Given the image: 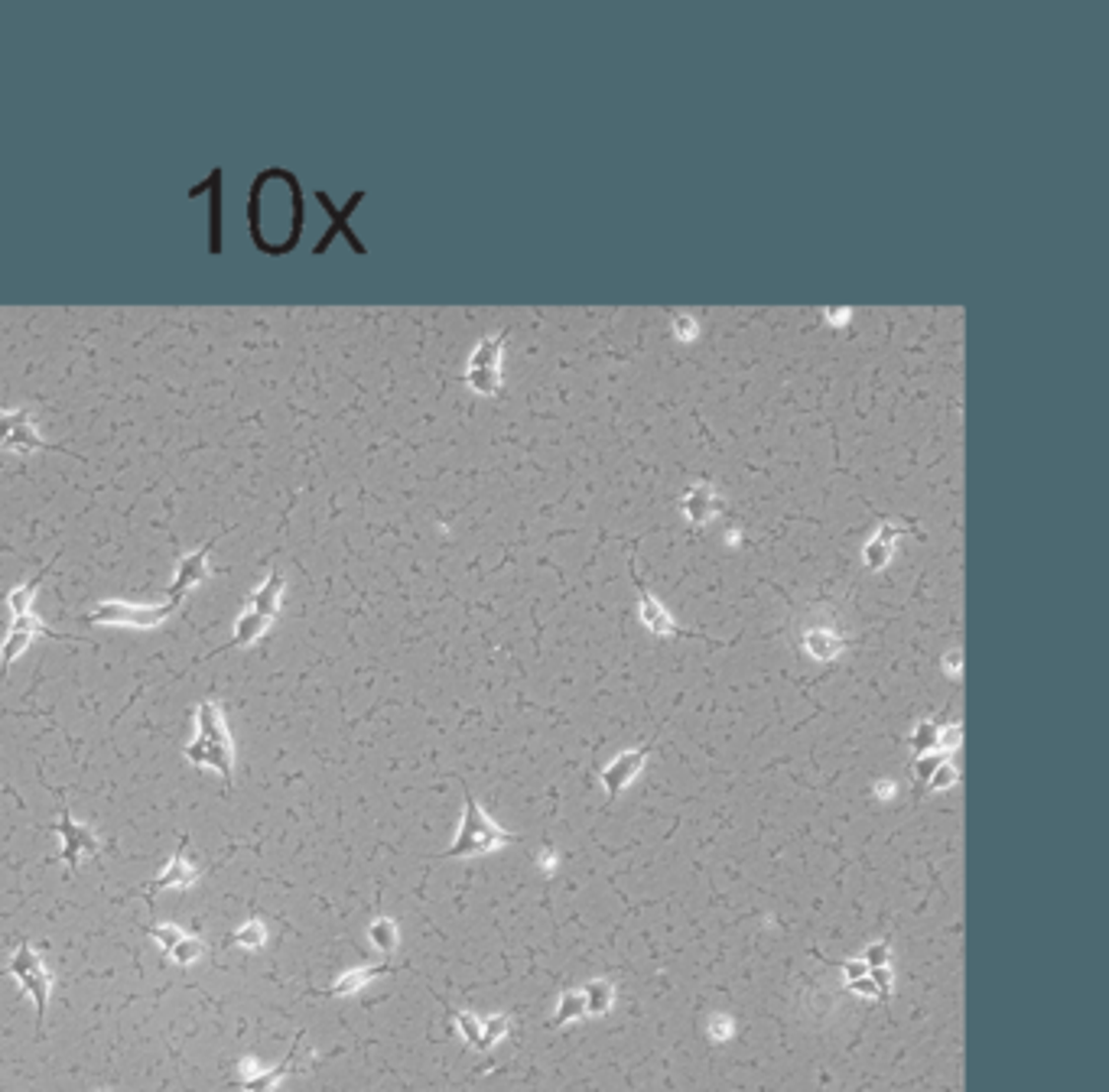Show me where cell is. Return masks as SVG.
Masks as SVG:
<instances>
[{
	"label": "cell",
	"mask_w": 1109,
	"mask_h": 1092,
	"mask_svg": "<svg viewBox=\"0 0 1109 1092\" xmlns=\"http://www.w3.org/2000/svg\"><path fill=\"white\" fill-rule=\"evenodd\" d=\"M195 881V868L186 861V843L176 849V855L167 861V868L160 871V875L147 884V894H157V891H167V888H189Z\"/></svg>",
	"instance_id": "cell-13"
},
{
	"label": "cell",
	"mask_w": 1109,
	"mask_h": 1092,
	"mask_svg": "<svg viewBox=\"0 0 1109 1092\" xmlns=\"http://www.w3.org/2000/svg\"><path fill=\"white\" fill-rule=\"evenodd\" d=\"M843 969H846V976H850V982H856V979H866V976H868V966L863 963V959H853V963H850V959H846V963H843Z\"/></svg>",
	"instance_id": "cell-36"
},
{
	"label": "cell",
	"mask_w": 1109,
	"mask_h": 1092,
	"mask_svg": "<svg viewBox=\"0 0 1109 1092\" xmlns=\"http://www.w3.org/2000/svg\"><path fill=\"white\" fill-rule=\"evenodd\" d=\"M232 943H238L242 949H260V946L267 943V930H264V923L247 921L244 926H238V930L232 933Z\"/></svg>",
	"instance_id": "cell-24"
},
{
	"label": "cell",
	"mask_w": 1109,
	"mask_h": 1092,
	"mask_svg": "<svg viewBox=\"0 0 1109 1092\" xmlns=\"http://www.w3.org/2000/svg\"><path fill=\"white\" fill-rule=\"evenodd\" d=\"M36 638H65V635H56V631H49L42 621L36 618V611H27V615H17L10 618V628H7V638L0 644V667L4 673L14 667V663L24 657L30 650V644Z\"/></svg>",
	"instance_id": "cell-8"
},
{
	"label": "cell",
	"mask_w": 1109,
	"mask_h": 1092,
	"mask_svg": "<svg viewBox=\"0 0 1109 1092\" xmlns=\"http://www.w3.org/2000/svg\"><path fill=\"white\" fill-rule=\"evenodd\" d=\"M52 570V563H46L42 566V570L36 573L30 579V582H20V585H14L7 592V608H10V618H17V615H27V611H33V598H36V588L42 585V576H46Z\"/></svg>",
	"instance_id": "cell-16"
},
{
	"label": "cell",
	"mask_w": 1109,
	"mask_h": 1092,
	"mask_svg": "<svg viewBox=\"0 0 1109 1092\" xmlns=\"http://www.w3.org/2000/svg\"><path fill=\"white\" fill-rule=\"evenodd\" d=\"M508 329L488 338H478L475 352L469 355V368H465V384L482 397L502 394V352H505Z\"/></svg>",
	"instance_id": "cell-5"
},
{
	"label": "cell",
	"mask_w": 1109,
	"mask_h": 1092,
	"mask_svg": "<svg viewBox=\"0 0 1109 1092\" xmlns=\"http://www.w3.org/2000/svg\"><path fill=\"white\" fill-rule=\"evenodd\" d=\"M284 592H287V582L280 573H270L264 582H260L251 595H247V605L244 611L238 615L235 621V638L232 644H225L215 653H225L228 648H251L254 641H260L270 631V625L277 621L280 615V605H284Z\"/></svg>",
	"instance_id": "cell-2"
},
{
	"label": "cell",
	"mask_w": 1109,
	"mask_h": 1092,
	"mask_svg": "<svg viewBox=\"0 0 1109 1092\" xmlns=\"http://www.w3.org/2000/svg\"><path fill=\"white\" fill-rule=\"evenodd\" d=\"M868 979H872L875 989L882 991V1001H888L891 991H895V972H891V966H885V969H868Z\"/></svg>",
	"instance_id": "cell-32"
},
{
	"label": "cell",
	"mask_w": 1109,
	"mask_h": 1092,
	"mask_svg": "<svg viewBox=\"0 0 1109 1092\" xmlns=\"http://www.w3.org/2000/svg\"><path fill=\"white\" fill-rule=\"evenodd\" d=\"M911 748H915V755H931L934 748L940 745V725L937 722H918V728L911 731Z\"/></svg>",
	"instance_id": "cell-22"
},
{
	"label": "cell",
	"mask_w": 1109,
	"mask_h": 1092,
	"mask_svg": "<svg viewBox=\"0 0 1109 1092\" xmlns=\"http://www.w3.org/2000/svg\"><path fill=\"white\" fill-rule=\"evenodd\" d=\"M508 1028H511L508 1014H492L488 1021H482V1051H492V1047L508 1034Z\"/></svg>",
	"instance_id": "cell-27"
},
{
	"label": "cell",
	"mask_w": 1109,
	"mask_h": 1092,
	"mask_svg": "<svg viewBox=\"0 0 1109 1092\" xmlns=\"http://www.w3.org/2000/svg\"><path fill=\"white\" fill-rule=\"evenodd\" d=\"M583 998H586V1014H605L615 1004V982L592 979L589 986L583 989Z\"/></svg>",
	"instance_id": "cell-20"
},
{
	"label": "cell",
	"mask_w": 1109,
	"mask_h": 1092,
	"mask_svg": "<svg viewBox=\"0 0 1109 1092\" xmlns=\"http://www.w3.org/2000/svg\"><path fill=\"white\" fill-rule=\"evenodd\" d=\"M956 781H960V778H956V768H953L950 758H947L937 771H934V778L924 784V787H928V793H937V790H950Z\"/></svg>",
	"instance_id": "cell-28"
},
{
	"label": "cell",
	"mask_w": 1109,
	"mask_h": 1092,
	"mask_svg": "<svg viewBox=\"0 0 1109 1092\" xmlns=\"http://www.w3.org/2000/svg\"><path fill=\"white\" fill-rule=\"evenodd\" d=\"M186 761L195 768H212L219 771L225 784L232 781L235 771V741L232 731L225 725V713L219 703L202 699L195 706V738L186 745Z\"/></svg>",
	"instance_id": "cell-1"
},
{
	"label": "cell",
	"mask_w": 1109,
	"mask_h": 1092,
	"mask_svg": "<svg viewBox=\"0 0 1109 1092\" xmlns=\"http://www.w3.org/2000/svg\"><path fill=\"white\" fill-rule=\"evenodd\" d=\"M7 976L17 979L20 989L33 998V1004H36V1024H42V1018H46V1004H49L52 976H49V969L42 966L36 949H33L30 943H20L14 959H10V966H7Z\"/></svg>",
	"instance_id": "cell-6"
},
{
	"label": "cell",
	"mask_w": 1109,
	"mask_h": 1092,
	"mask_svg": "<svg viewBox=\"0 0 1109 1092\" xmlns=\"http://www.w3.org/2000/svg\"><path fill=\"white\" fill-rule=\"evenodd\" d=\"M803 648H807L813 660H833L843 653L846 641L840 635H833V631H807V635H803Z\"/></svg>",
	"instance_id": "cell-18"
},
{
	"label": "cell",
	"mask_w": 1109,
	"mask_h": 1092,
	"mask_svg": "<svg viewBox=\"0 0 1109 1092\" xmlns=\"http://www.w3.org/2000/svg\"><path fill=\"white\" fill-rule=\"evenodd\" d=\"M710 1037H713V1041H729V1037H732V1018H729V1014H716V1018L710 1021Z\"/></svg>",
	"instance_id": "cell-33"
},
{
	"label": "cell",
	"mask_w": 1109,
	"mask_h": 1092,
	"mask_svg": "<svg viewBox=\"0 0 1109 1092\" xmlns=\"http://www.w3.org/2000/svg\"><path fill=\"white\" fill-rule=\"evenodd\" d=\"M875 793L882 796V800H888V796L895 793V784H891V781H878V784H875Z\"/></svg>",
	"instance_id": "cell-37"
},
{
	"label": "cell",
	"mask_w": 1109,
	"mask_h": 1092,
	"mask_svg": "<svg viewBox=\"0 0 1109 1092\" xmlns=\"http://www.w3.org/2000/svg\"><path fill=\"white\" fill-rule=\"evenodd\" d=\"M683 505H687V517H690L693 523H700V527H703V523H710V520L723 511V501L713 495L710 485L693 488L690 495H687V501H683Z\"/></svg>",
	"instance_id": "cell-15"
},
{
	"label": "cell",
	"mask_w": 1109,
	"mask_h": 1092,
	"mask_svg": "<svg viewBox=\"0 0 1109 1092\" xmlns=\"http://www.w3.org/2000/svg\"><path fill=\"white\" fill-rule=\"evenodd\" d=\"M0 449L4 452H42V449H59V452H69L62 449V445H49L42 436L36 433V420H33V413L17 407V410H0ZM72 455V452H69Z\"/></svg>",
	"instance_id": "cell-7"
},
{
	"label": "cell",
	"mask_w": 1109,
	"mask_h": 1092,
	"mask_svg": "<svg viewBox=\"0 0 1109 1092\" xmlns=\"http://www.w3.org/2000/svg\"><path fill=\"white\" fill-rule=\"evenodd\" d=\"M368 940L378 949V953L390 956L397 949V923L387 921V917H378V921L368 926Z\"/></svg>",
	"instance_id": "cell-21"
},
{
	"label": "cell",
	"mask_w": 1109,
	"mask_h": 1092,
	"mask_svg": "<svg viewBox=\"0 0 1109 1092\" xmlns=\"http://www.w3.org/2000/svg\"><path fill=\"white\" fill-rule=\"evenodd\" d=\"M209 553H212V543H205V546H199V550H195V553L182 556L179 566H176V573H173L170 592H167L170 602H176V605H179L182 598H186L195 585H202L205 579H209Z\"/></svg>",
	"instance_id": "cell-11"
},
{
	"label": "cell",
	"mask_w": 1109,
	"mask_h": 1092,
	"mask_svg": "<svg viewBox=\"0 0 1109 1092\" xmlns=\"http://www.w3.org/2000/svg\"><path fill=\"white\" fill-rule=\"evenodd\" d=\"M56 833L62 836V861L69 865V871H75L82 865V858H95L102 846H98V839L89 826L75 823L69 816V810H62L59 823H56Z\"/></svg>",
	"instance_id": "cell-10"
},
{
	"label": "cell",
	"mask_w": 1109,
	"mask_h": 1092,
	"mask_svg": "<svg viewBox=\"0 0 1109 1092\" xmlns=\"http://www.w3.org/2000/svg\"><path fill=\"white\" fill-rule=\"evenodd\" d=\"M635 585H638V618H641V625H645L648 631H655V635H660V638H677V635H687V631H680L677 625H673V618L667 615V608L658 602L655 595L648 592V585L641 582V576H635Z\"/></svg>",
	"instance_id": "cell-12"
},
{
	"label": "cell",
	"mask_w": 1109,
	"mask_h": 1092,
	"mask_svg": "<svg viewBox=\"0 0 1109 1092\" xmlns=\"http://www.w3.org/2000/svg\"><path fill=\"white\" fill-rule=\"evenodd\" d=\"M150 936H154V940L160 943L163 953H170V949L176 946L186 933H182L176 923H157V926H150Z\"/></svg>",
	"instance_id": "cell-29"
},
{
	"label": "cell",
	"mask_w": 1109,
	"mask_h": 1092,
	"mask_svg": "<svg viewBox=\"0 0 1109 1092\" xmlns=\"http://www.w3.org/2000/svg\"><path fill=\"white\" fill-rule=\"evenodd\" d=\"M452 1018H455L459 1034L465 1037V1044L475 1047V1051H482V1021H478L472 1011H455Z\"/></svg>",
	"instance_id": "cell-26"
},
{
	"label": "cell",
	"mask_w": 1109,
	"mask_h": 1092,
	"mask_svg": "<svg viewBox=\"0 0 1109 1092\" xmlns=\"http://www.w3.org/2000/svg\"><path fill=\"white\" fill-rule=\"evenodd\" d=\"M863 963H866L868 969H885V966H891V946H888L885 940H882V943L866 946Z\"/></svg>",
	"instance_id": "cell-31"
},
{
	"label": "cell",
	"mask_w": 1109,
	"mask_h": 1092,
	"mask_svg": "<svg viewBox=\"0 0 1109 1092\" xmlns=\"http://www.w3.org/2000/svg\"><path fill=\"white\" fill-rule=\"evenodd\" d=\"M537 865L543 868V875H553V871H557V852H553L550 846L540 852V858H537Z\"/></svg>",
	"instance_id": "cell-35"
},
{
	"label": "cell",
	"mask_w": 1109,
	"mask_h": 1092,
	"mask_svg": "<svg viewBox=\"0 0 1109 1092\" xmlns=\"http://www.w3.org/2000/svg\"><path fill=\"white\" fill-rule=\"evenodd\" d=\"M511 843H520V836L498 826L495 819L478 806L475 796L465 790V813H462L459 833H455L452 846L443 852V858H475V855H485V852L505 849Z\"/></svg>",
	"instance_id": "cell-3"
},
{
	"label": "cell",
	"mask_w": 1109,
	"mask_h": 1092,
	"mask_svg": "<svg viewBox=\"0 0 1109 1092\" xmlns=\"http://www.w3.org/2000/svg\"><path fill=\"white\" fill-rule=\"evenodd\" d=\"M850 991H856V995H863V998H872V1001H878L882 998V991L875 989V982L872 979H856V982H850Z\"/></svg>",
	"instance_id": "cell-34"
},
{
	"label": "cell",
	"mask_w": 1109,
	"mask_h": 1092,
	"mask_svg": "<svg viewBox=\"0 0 1109 1092\" xmlns=\"http://www.w3.org/2000/svg\"><path fill=\"white\" fill-rule=\"evenodd\" d=\"M583 1018H586L583 989H570L560 995L557 1011H553V1018H550V1028H563V1024H573V1021H583Z\"/></svg>",
	"instance_id": "cell-19"
},
{
	"label": "cell",
	"mask_w": 1109,
	"mask_h": 1092,
	"mask_svg": "<svg viewBox=\"0 0 1109 1092\" xmlns=\"http://www.w3.org/2000/svg\"><path fill=\"white\" fill-rule=\"evenodd\" d=\"M387 972H390L387 963H381V966H362V969H349V972H345V976H339V982H335V986H332L329 991H325V995H329V998L355 995L358 989H365L368 982L378 979V976H387Z\"/></svg>",
	"instance_id": "cell-14"
},
{
	"label": "cell",
	"mask_w": 1109,
	"mask_h": 1092,
	"mask_svg": "<svg viewBox=\"0 0 1109 1092\" xmlns=\"http://www.w3.org/2000/svg\"><path fill=\"white\" fill-rule=\"evenodd\" d=\"M179 605L176 602H163V605H134L124 602V598H107V602H98L95 611L85 615V625H107V628H134V631H154L167 621Z\"/></svg>",
	"instance_id": "cell-4"
},
{
	"label": "cell",
	"mask_w": 1109,
	"mask_h": 1092,
	"mask_svg": "<svg viewBox=\"0 0 1109 1092\" xmlns=\"http://www.w3.org/2000/svg\"><path fill=\"white\" fill-rule=\"evenodd\" d=\"M651 745L645 748H632V751H622L615 761H608L602 768V787H605V796L608 800H615V796H622L632 784L638 781V774L645 771V764L651 758Z\"/></svg>",
	"instance_id": "cell-9"
},
{
	"label": "cell",
	"mask_w": 1109,
	"mask_h": 1092,
	"mask_svg": "<svg viewBox=\"0 0 1109 1092\" xmlns=\"http://www.w3.org/2000/svg\"><path fill=\"white\" fill-rule=\"evenodd\" d=\"M297 1044H300V1034H297V1041H293L290 1054L284 1057V1063H277L274 1069H267V1073H247L244 1076V1092H274L277 1079H284L290 1073L293 1057H297Z\"/></svg>",
	"instance_id": "cell-17"
},
{
	"label": "cell",
	"mask_w": 1109,
	"mask_h": 1092,
	"mask_svg": "<svg viewBox=\"0 0 1109 1092\" xmlns=\"http://www.w3.org/2000/svg\"><path fill=\"white\" fill-rule=\"evenodd\" d=\"M891 543H895V533H891V527H882V533L866 546V563L868 566H885L888 556H891Z\"/></svg>",
	"instance_id": "cell-25"
},
{
	"label": "cell",
	"mask_w": 1109,
	"mask_h": 1092,
	"mask_svg": "<svg viewBox=\"0 0 1109 1092\" xmlns=\"http://www.w3.org/2000/svg\"><path fill=\"white\" fill-rule=\"evenodd\" d=\"M202 953H205V943L199 940V936H182V940L170 949V959L176 966H192Z\"/></svg>",
	"instance_id": "cell-23"
},
{
	"label": "cell",
	"mask_w": 1109,
	"mask_h": 1092,
	"mask_svg": "<svg viewBox=\"0 0 1109 1092\" xmlns=\"http://www.w3.org/2000/svg\"><path fill=\"white\" fill-rule=\"evenodd\" d=\"M943 761H947V755H934V751H931V755H921L915 761V781L921 784V787L934 778V771H937Z\"/></svg>",
	"instance_id": "cell-30"
}]
</instances>
